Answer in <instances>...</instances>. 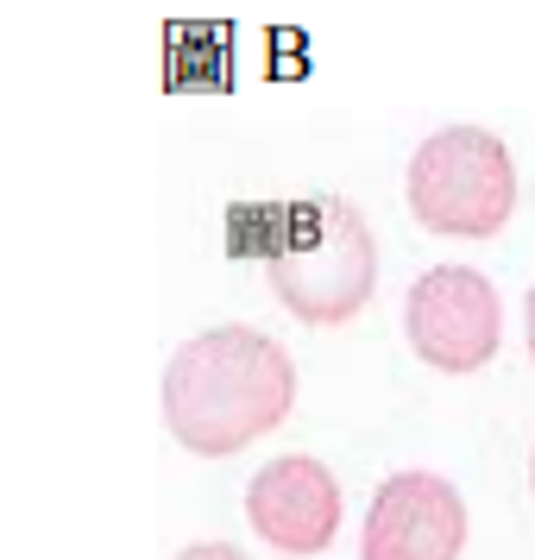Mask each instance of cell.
<instances>
[{
  "mask_svg": "<svg viewBox=\"0 0 535 560\" xmlns=\"http://www.w3.org/2000/svg\"><path fill=\"white\" fill-rule=\"evenodd\" d=\"M296 404V365L258 328H202L164 365V422L189 454L228 459L283 429Z\"/></svg>",
  "mask_w": 535,
  "mask_h": 560,
  "instance_id": "1",
  "label": "cell"
},
{
  "mask_svg": "<svg viewBox=\"0 0 535 560\" xmlns=\"http://www.w3.org/2000/svg\"><path fill=\"white\" fill-rule=\"evenodd\" d=\"M233 221H253V253L278 303L309 328H347L379 290V240L365 214L340 196L233 208Z\"/></svg>",
  "mask_w": 535,
  "mask_h": 560,
  "instance_id": "2",
  "label": "cell"
},
{
  "mask_svg": "<svg viewBox=\"0 0 535 560\" xmlns=\"http://www.w3.org/2000/svg\"><path fill=\"white\" fill-rule=\"evenodd\" d=\"M409 214L422 233L441 240H491L516 214V158L485 127L429 132L404 171Z\"/></svg>",
  "mask_w": 535,
  "mask_h": 560,
  "instance_id": "3",
  "label": "cell"
},
{
  "mask_svg": "<svg viewBox=\"0 0 535 560\" xmlns=\"http://www.w3.org/2000/svg\"><path fill=\"white\" fill-rule=\"evenodd\" d=\"M404 334H409V353L422 365L447 372V378H466V372H485L504 347V303H498L485 271L434 265V271L409 283Z\"/></svg>",
  "mask_w": 535,
  "mask_h": 560,
  "instance_id": "4",
  "label": "cell"
},
{
  "mask_svg": "<svg viewBox=\"0 0 535 560\" xmlns=\"http://www.w3.org/2000/svg\"><path fill=\"white\" fill-rule=\"evenodd\" d=\"M466 498L441 472H391L372 491L359 560H460Z\"/></svg>",
  "mask_w": 535,
  "mask_h": 560,
  "instance_id": "5",
  "label": "cell"
},
{
  "mask_svg": "<svg viewBox=\"0 0 535 560\" xmlns=\"http://www.w3.org/2000/svg\"><path fill=\"white\" fill-rule=\"evenodd\" d=\"M246 523L278 555H322L340 535V485L315 454H278L246 485Z\"/></svg>",
  "mask_w": 535,
  "mask_h": 560,
  "instance_id": "6",
  "label": "cell"
},
{
  "mask_svg": "<svg viewBox=\"0 0 535 560\" xmlns=\"http://www.w3.org/2000/svg\"><path fill=\"white\" fill-rule=\"evenodd\" d=\"M177 560H253L246 548H233V541H196V548H183Z\"/></svg>",
  "mask_w": 535,
  "mask_h": 560,
  "instance_id": "7",
  "label": "cell"
},
{
  "mask_svg": "<svg viewBox=\"0 0 535 560\" xmlns=\"http://www.w3.org/2000/svg\"><path fill=\"white\" fill-rule=\"evenodd\" d=\"M523 328H530V353H535V283H530V296H523Z\"/></svg>",
  "mask_w": 535,
  "mask_h": 560,
  "instance_id": "8",
  "label": "cell"
},
{
  "mask_svg": "<svg viewBox=\"0 0 535 560\" xmlns=\"http://www.w3.org/2000/svg\"><path fill=\"white\" fill-rule=\"evenodd\" d=\"M530 491H535V454H530Z\"/></svg>",
  "mask_w": 535,
  "mask_h": 560,
  "instance_id": "9",
  "label": "cell"
}]
</instances>
